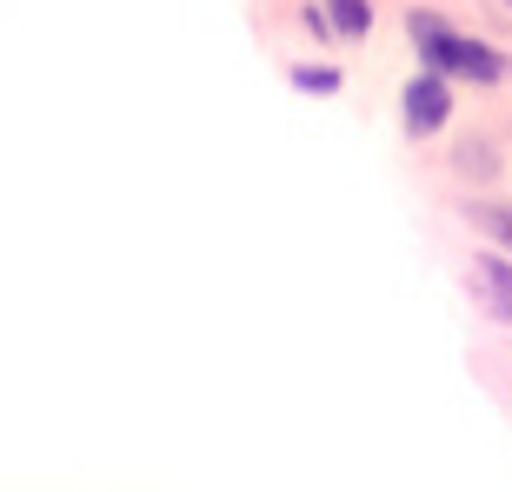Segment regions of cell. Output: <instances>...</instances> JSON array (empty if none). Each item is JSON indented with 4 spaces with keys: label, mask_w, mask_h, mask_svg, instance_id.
Masks as SVG:
<instances>
[{
    "label": "cell",
    "mask_w": 512,
    "mask_h": 492,
    "mask_svg": "<svg viewBox=\"0 0 512 492\" xmlns=\"http://www.w3.org/2000/svg\"><path fill=\"white\" fill-rule=\"evenodd\" d=\"M406 40H413L419 67H439L446 80H473V87H499V80H512V60L499 54L493 40L453 27V20L433 14V7H413V14H406Z\"/></svg>",
    "instance_id": "obj_1"
},
{
    "label": "cell",
    "mask_w": 512,
    "mask_h": 492,
    "mask_svg": "<svg viewBox=\"0 0 512 492\" xmlns=\"http://www.w3.org/2000/svg\"><path fill=\"white\" fill-rule=\"evenodd\" d=\"M446 120H453V80L439 74V67H419L406 80V94H399V127L413 133V140H433Z\"/></svg>",
    "instance_id": "obj_2"
},
{
    "label": "cell",
    "mask_w": 512,
    "mask_h": 492,
    "mask_svg": "<svg viewBox=\"0 0 512 492\" xmlns=\"http://www.w3.org/2000/svg\"><path fill=\"white\" fill-rule=\"evenodd\" d=\"M473 286H479V306H486L499 326H512V253L506 246L473 260Z\"/></svg>",
    "instance_id": "obj_3"
},
{
    "label": "cell",
    "mask_w": 512,
    "mask_h": 492,
    "mask_svg": "<svg viewBox=\"0 0 512 492\" xmlns=\"http://www.w3.org/2000/svg\"><path fill=\"white\" fill-rule=\"evenodd\" d=\"M453 173H459V180H473V187H486V180L499 173L493 140H459V147H453Z\"/></svg>",
    "instance_id": "obj_4"
},
{
    "label": "cell",
    "mask_w": 512,
    "mask_h": 492,
    "mask_svg": "<svg viewBox=\"0 0 512 492\" xmlns=\"http://www.w3.org/2000/svg\"><path fill=\"white\" fill-rule=\"evenodd\" d=\"M326 20L340 40H366L373 34V0H326Z\"/></svg>",
    "instance_id": "obj_5"
},
{
    "label": "cell",
    "mask_w": 512,
    "mask_h": 492,
    "mask_svg": "<svg viewBox=\"0 0 512 492\" xmlns=\"http://www.w3.org/2000/svg\"><path fill=\"white\" fill-rule=\"evenodd\" d=\"M466 220H473V227L486 233L493 246H506V253H512V207H493V200H466Z\"/></svg>",
    "instance_id": "obj_6"
},
{
    "label": "cell",
    "mask_w": 512,
    "mask_h": 492,
    "mask_svg": "<svg viewBox=\"0 0 512 492\" xmlns=\"http://www.w3.org/2000/svg\"><path fill=\"white\" fill-rule=\"evenodd\" d=\"M293 87H300V94H340V87H346V74H340V67H313V60H300V67H293Z\"/></svg>",
    "instance_id": "obj_7"
},
{
    "label": "cell",
    "mask_w": 512,
    "mask_h": 492,
    "mask_svg": "<svg viewBox=\"0 0 512 492\" xmlns=\"http://www.w3.org/2000/svg\"><path fill=\"white\" fill-rule=\"evenodd\" d=\"M300 27H306L313 40H340V34H333V20H326V0H320V7L306 0V7H300Z\"/></svg>",
    "instance_id": "obj_8"
}]
</instances>
